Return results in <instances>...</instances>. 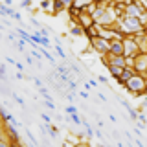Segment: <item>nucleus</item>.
Listing matches in <instances>:
<instances>
[{"mask_svg":"<svg viewBox=\"0 0 147 147\" xmlns=\"http://www.w3.org/2000/svg\"><path fill=\"white\" fill-rule=\"evenodd\" d=\"M145 86H147V81H145V77L144 76H132L129 81H125V88L131 92H134V94H140V92H144L145 90Z\"/></svg>","mask_w":147,"mask_h":147,"instance_id":"nucleus-1","label":"nucleus"},{"mask_svg":"<svg viewBox=\"0 0 147 147\" xmlns=\"http://www.w3.org/2000/svg\"><path fill=\"white\" fill-rule=\"evenodd\" d=\"M92 18H94V22H98V24H112L114 22V15L109 11L107 7H99L96 9L94 13H92Z\"/></svg>","mask_w":147,"mask_h":147,"instance_id":"nucleus-2","label":"nucleus"},{"mask_svg":"<svg viewBox=\"0 0 147 147\" xmlns=\"http://www.w3.org/2000/svg\"><path fill=\"white\" fill-rule=\"evenodd\" d=\"M142 30H144V26H142V18L138 17H131L127 15L125 17V33H142Z\"/></svg>","mask_w":147,"mask_h":147,"instance_id":"nucleus-3","label":"nucleus"},{"mask_svg":"<svg viewBox=\"0 0 147 147\" xmlns=\"http://www.w3.org/2000/svg\"><path fill=\"white\" fill-rule=\"evenodd\" d=\"M90 42L92 46H94V50L96 52H99V53H109V50H110V40L107 39H103V35H96L94 39H90Z\"/></svg>","mask_w":147,"mask_h":147,"instance_id":"nucleus-4","label":"nucleus"},{"mask_svg":"<svg viewBox=\"0 0 147 147\" xmlns=\"http://www.w3.org/2000/svg\"><path fill=\"white\" fill-rule=\"evenodd\" d=\"M123 46H125V52H123V55H125V57H136L138 50H140V44H138L136 39H127V40H123Z\"/></svg>","mask_w":147,"mask_h":147,"instance_id":"nucleus-5","label":"nucleus"},{"mask_svg":"<svg viewBox=\"0 0 147 147\" xmlns=\"http://www.w3.org/2000/svg\"><path fill=\"white\" fill-rule=\"evenodd\" d=\"M123 52H125V46H123V40H110V50H109V53L110 55H123Z\"/></svg>","mask_w":147,"mask_h":147,"instance_id":"nucleus-6","label":"nucleus"},{"mask_svg":"<svg viewBox=\"0 0 147 147\" xmlns=\"http://www.w3.org/2000/svg\"><path fill=\"white\" fill-rule=\"evenodd\" d=\"M134 66L138 68V70H147V53H142L138 55V57H134Z\"/></svg>","mask_w":147,"mask_h":147,"instance_id":"nucleus-7","label":"nucleus"},{"mask_svg":"<svg viewBox=\"0 0 147 147\" xmlns=\"http://www.w3.org/2000/svg\"><path fill=\"white\" fill-rule=\"evenodd\" d=\"M107 66H109V70H110V74H112V77H114V79H118V81H119L123 68H121V66H116V64H112V63H107Z\"/></svg>","mask_w":147,"mask_h":147,"instance_id":"nucleus-8","label":"nucleus"},{"mask_svg":"<svg viewBox=\"0 0 147 147\" xmlns=\"http://www.w3.org/2000/svg\"><path fill=\"white\" fill-rule=\"evenodd\" d=\"M112 64L125 68V66H127V59H125V55H112Z\"/></svg>","mask_w":147,"mask_h":147,"instance_id":"nucleus-9","label":"nucleus"},{"mask_svg":"<svg viewBox=\"0 0 147 147\" xmlns=\"http://www.w3.org/2000/svg\"><path fill=\"white\" fill-rule=\"evenodd\" d=\"M132 76H134V74H132V70H131L129 66H125V68H123V72H121V77H119V83H123V85H125V81H129Z\"/></svg>","mask_w":147,"mask_h":147,"instance_id":"nucleus-10","label":"nucleus"},{"mask_svg":"<svg viewBox=\"0 0 147 147\" xmlns=\"http://www.w3.org/2000/svg\"><path fill=\"white\" fill-rule=\"evenodd\" d=\"M127 13H129L131 17H138V18H142V17H144V15H142V11L138 9V6H134V4H131V6L127 7Z\"/></svg>","mask_w":147,"mask_h":147,"instance_id":"nucleus-11","label":"nucleus"},{"mask_svg":"<svg viewBox=\"0 0 147 147\" xmlns=\"http://www.w3.org/2000/svg\"><path fill=\"white\" fill-rule=\"evenodd\" d=\"M70 33L76 35V37L85 35V28H83V26H72V28H70Z\"/></svg>","mask_w":147,"mask_h":147,"instance_id":"nucleus-12","label":"nucleus"},{"mask_svg":"<svg viewBox=\"0 0 147 147\" xmlns=\"http://www.w3.org/2000/svg\"><path fill=\"white\" fill-rule=\"evenodd\" d=\"M15 31H17V33L20 35L24 40H26V42H33V40H31V35H30V33H26V31L22 30V28H18V30H15Z\"/></svg>","mask_w":147,"mask_h":147,"instance_id":"nucleus-13","label":"nucleus"},{"mask_svg":"<svg viewBox=\"0 0 147 147\" xmlns=\"http://www.w3.org/2000/svg\"><path fill=\"white\" fill-rule=\"evenodd\" d=\"M92 2H94V0H76V2H74V6H76L77 9H81V7H86Z\"/></svg>","mask_w":147,"mask_h":147,"instance_id":"nucleus-14","label":"nucleus"},{"mask_svg":"<svg viewBox=\"0 0 147 147\" xmlns=\"http://www.w3.org/2000/svg\"><path fill=\"white\" fill-rule=\"evenodd\" d=\"M66 7L64 4L61 2V0H53V13H59V11H63V9Z\"/></svg>","mask_w":147,"mask_h":147,"instance_id":"nucleus-15","label":"nucleus"},{"mask_svg":"<svg viewBox=\"0 0 147 147\" xmlns=\"http://www.w3.org/2000/svg\"><path fill=\"white\" fill-rule=\"evenodd\" d=\"M0 13H2V15H13V9H9V6H6V4H4V6H0Z\"/></svg>","mask_w":147,"mask_h":147,"instance_id":"nucleus-16","label":"nucleus"},{"mask_svg":"<svg viewBox=\"0 0 147 147\" xmlns=\"http://www.w3.org/2000/svg\"><path fill=\"white\" fill-rule=\"evenodd\" d=\"M70 119H72L74 123H76V125H83V119L77 116V112H76V114H70Z\"/></svg>","mask_w":147,"mask_h":147,"instance_id":"nucleus-17","label":"nucleus"},{"mask_svg":"<svg viewBox=\"0 0 147 147\" xmlns=\"http://www.w3.org/2000/svg\"><path fill=\"white\" fill-rule=\"evenodd\" d=\"M55 52H57L59 55H61V57H63V59H66V53H64V52H63V48H61V42H57V46H55Z\"/></svg>","mask_w":147,"mask_h":147,"instance_id":"nucleus-18","label":"nucleus"},{"mask_svg":"<svg viewBox=\"0 0 147 147\" xmlns=\"http://www.w3.org/2000/svg\"><path fill=\"white\" fill-rule=\"evenodd\" d=\"M77 112V107H74V105H68L66 107V114H76Z\"/></svg>","mask_w":147,"mask_h":147,"instance_id":"nucleus-19","label":"nucleus"},{"mask_svg":"<svg viewBox=\"0 0 147 147\" xmlns=\"http://www.w3.org/2000/svg\"><path fill=\"white\" fill-rule=\"evenodd\" d=\"M44 105H46V107H48L50 110H53V109H55V105H53V101H52V99H46V101H44Z\"/></svg>","mask_w":147,"mask_h":147,"instance_id":"nucleus-20","label":"nucleus"},{"mask_svg":"<svg viewBox=\"0 0 147 147\" xmlns=\"http://www.w3.org/2000/svg\"><path fill=\"white\" fill-rule=\"evenodd\" d=\"M50 2H52V0H42V2H40V9H48Z\"/></svg>","mask_w":147,"mask_h":147,"instance_id":"nucleus-21","label":"nucleus"},{"mask_svg":"<svg viewBox=\"0 0 147 147\" xmlns=\"http://www.w3.org/2000/svg\"><path fill=\"white\" fill-rule=\"evenodd\" d=\"M40 119H44V123H50V121H52V118H50L48 114H44V112L40 114Z\"/></svg>","mask_w":147,"mask_h":147,"instance_id":"nucleus-22","label":"nucleus"},{"mask_svg":"<svg viewBox=\"0 0 147 147\" xmlns=\"http://www.w3.org/2000/svg\"><path fill=\"white\" fill-rule=\"evenodd\" d=\"M61 2H63V4H64V6H66V7H72L76 0H61Z\"/></svg>","mask_w":147,"mask_h":147,"instance_id":"nucleus-23","label":"nucleus"},{"mask_svg":"<svg viewBox=\"0 0 147 147\" xmlns=\"http://www.w3.org/2000/svg\"><path fill=\"white\" fill-rule=\"evenodd\" d=\"M31 6V0H22L20 2V7H30Z\"/></svg>","mask_w":147,"mask_h":147,"instance_id":"nucleus-24","label":"nucleus"},{"mask_svg":"<svg viewBox=\"0 0 147 147\" xmlns=\"http://www.w3.org/2000/svg\"><path fill=\"white\" fill-rule=\"evenodd\" d=\"M13 99H15V101H17L18 105H24V99H22V98H18L17 94H13Z\"/></svg>","mask_w":147,"mask_h":147,"instance_id":"nucleus-25","label":"nucleus"},{"mask_svg":"<svg viewBox=\"0 0 147 147\" xmlns=\"http://www.w3.org/2000/svg\"><path fill=\"white\" fill-rule=\"evenodd\" d=\"M13 18H15V20H18V22H20L22 20V15H20V13H18V11H15V13H13V15H11Z\"/></svg>","mask_w":147,"mask_h":147,"instance_id":"nucleus-26","label":"nucleus"},{"mask_svg":"<svg viewBox=\"0 0 147 147\" xmlns=\"http://www.w3.org/2000/svg\"><path fill=\"white\" fill-rule=\"evenodd\" d=\"M31 55H33L35 59H42V53H39L37 50H33V52H31Z\"/></svg>","mask_w":147,"mask_h":147,"instance_id":"nucleus-27","label":"nucleus"},{"mask_svg":"<svg viewBox=\"0 0 147 147\" xmlns=\"http://www.w3.org/2000/svg\"><path fill=\"white\" fill-rule=\"evenodd\" d=\"M33 83H35L37 86H39V88H40V86H42V81H40L39 77H33Z\"/></svg>","mask_w":147,"mask_h":147,"instance_id":"nucleus-28","label":"nucleus"},{"mask_svg":"<svg viewBox=\"0 0 147 147\" xmlns=\"http://www.w3.org/2000/svg\"><path fill=\"white\" fill-rule=\"evenodd\" d=\"M30 20H31V24H33V26H40V22L37 20V18H30Z\"/></svg>","mask_w":147,"mask_h":147,"instance_id":"nucleus-29","label":"nucleus"},{"mask_svg":"<svg viewBox=\"0 0 147 147\" xmlns=\"http://www.w3.org/2000/svg\"><path fill=\"white\" fill-rule=\"evenodd\" d=\"M26 63L31 64V63H33V57H31V55H28V57H26Z\"/></svg>","mask_w":147,"mask_h":147,"instance_id":"nucleus-30","label":"nucleus"},{"mask_svg":"<svg viewBox=\"0 0 147 147\" xmlns=\"http://www.w3.org/2000/svg\"><path fill=\"white\" fill-rule=\"evenodd\" d=\"M109 119H110V121H112V123H116V121H118V119H116V116H114V114H110V116H109Z\"/></svg>","mask_w":147,"mask_h":147,"instance_id":"nucleus-31","label":"nucleus"},{"mask_svg":"<svg viewBox=\"0 0 147 147\" xmlns=\"http://www.w3.org/2000/svg\"><path fill=\"white\" fill-rule=\"evenodd\" d=\"M109 79H107V77H105V76H99V83H107Z\"/></svg>","mask_w":147,"mask_h":147,"instance_id":"nucleus-32","label":"nucleus"},{"mask_svg":"<svg viewBox=\"0 0 147 147\" xmlns=\"http://www.w3.org/2000/svg\"><path fill=\"white\" fill-rule=\"evenodd\" d=\"M4 4H6V6H11V4H13V0H4Z\"/></svg>","mask_w":147,"mask_h":147,"instance_id":"nucleus-33","label":"nucleus"}]
</instances>
